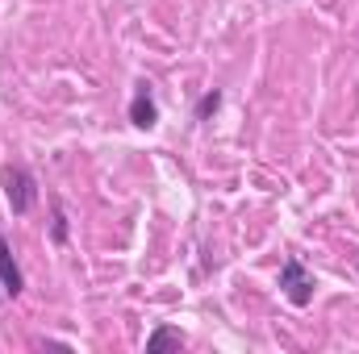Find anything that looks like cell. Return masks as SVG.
Listing matches in <instances>:
<instances>
[{
	"mask_svg": "<svg viewBox=\"0 0 359 354\" xmlns=\"http://www.w3.org/2000/svg\"><path fill=\"white\" fill-rule=\"evenodd\" d=\"M0 183H4V196H8V208L17 213V217H25L34 204H38V179L29 167H21V163H8L4 171H0Z\"/></svg>",
	"mask_w": 359,
	"mask_h": 354,
	"instance_id": "1",
	"label": "cell"
},
{
	"mask_svg": "<svg viewBox=\"0 0 359 354\" xmlns=\"http://www.w3.org/2000/svg\"><path fill=\"white\" fill-rule=\"evenodd\" d=\"M280 292H284L288 304H297V309H305V304L313 300V275L305 271L301 259H284V267H280Z\"/></svg>",
	"mask_w": 359,
	"mask_h": 354,
	"instance_id": "2",
	"label": "cell"
},
{
	"mask_svg": "<svg viewBox=\"0 0 359 354\" xmlns=\"http://www.w3.org/2000/svg\"><path fill=\"white\" fill-rule=\"evenodd\" d=\"M21 288H25V275H21L17 259H13V246H8V238L0 234V292L13 300V296H21Z\"/></svg>",
	"mask_w": 359,
	"mask_h": 354,
	"instance_id": "3",
	"label": "cell"
},
{
	"mask_svg": "<svg viewBox=\"0 0 359 354\" xmlns=\"http://www.w3.org/2000/svg\"><path fill=\"white\" fill-rule=\"evenodd\" d=\"M130 121H134L138 129H155V125H159V104H155L151 88L134 92V100H130Z\"/></svg>",
	"mask_w": 359,
	"mask_h": 354,
	"instance_id": "4",
	"label": "cell"
},
{
	"mask_svg": "<svg viewBox=\"0 0 359 354\" xmlns=\"http://www.w3.org/2000/svg\"><path fill=\"white\" fill-rule=\"evenodd\" d=\"M168 346H184V338H180V330H172V325H159L147 338V354H159V351H168Z\"/></svg>",
	"mask_w": 359,
	"mask_h": 354,
	"instance_id": "5",
	"label": "cell"
},
{
	"mask_svg": "<svg viewBox=\"0 0 359 354\" xmlns=\"http://www.w3.org/2000/svg\"><path fill=\"white\" fill-rule=\"evenodd\" d=\"M217 104H222V92H209V96L196 104V121H209V117L217 113Z\"/></svg>",
	"mask_w": 359,
	"mask_h": 354,
	"instance_id": "6",
	"label": "cell"
},
{
	"mask_svg": "<svg viewBox=\"0 0 359 354\" xmlns=\"http://www.w3.org/2000/svg\"><path fill=\"white\" fill-rule=\"evenodd\" d=\"M55 242H67V213L59 200H55Z\"/></svg>",
	"mask_w": 359,
	"mask_h": 354,
	"instance_id": "7",
	"label": "cell"
}]
</instances>
